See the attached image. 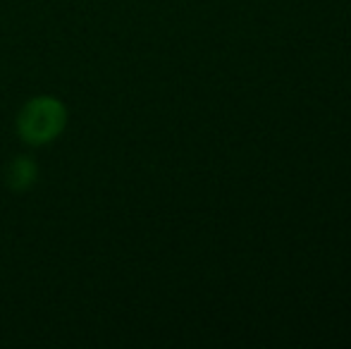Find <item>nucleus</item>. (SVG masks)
Listing matches in <instances>:
<instances>
[{"instance_id":"f03ea898","label":"nucleus","mask_w":351,"mask_h":349,"mask_svg":"<svg viewBox=\"0 0 351 349\" xmlns=\"http://www.w3.org/2000/svg\"><path fill=\"white\" fill-rule=\"evenodd\" d=\"M36 175H38L36 163H34L32 158H27V156H19V158H14L12 163H10L5 180H8V184L12 186L14 191H24L36 182Z\"/></svg>"},{"instance_id":"f257e3e1","label":"nucleus","mask_w":351,"mask_h":349,"mask_svg":"<svg viewBox=\"0 0 351 349\" xmlns=\"http://www.w3.org/2000/svg\"><path fill=\"white\" fill-rule=\"evenodd\" d=\"M67 125V110L62 101L53 96H36L22 108L17 117V132L27 144H51Z\"/></svg>"}]
</instances>
